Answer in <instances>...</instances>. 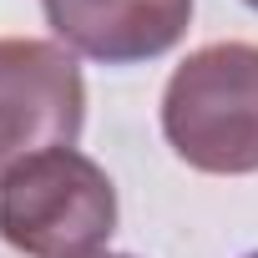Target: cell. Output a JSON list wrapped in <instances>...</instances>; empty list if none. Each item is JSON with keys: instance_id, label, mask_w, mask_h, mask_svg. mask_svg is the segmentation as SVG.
<instances>
[{"instance_id": "1", "label": "cell", "mask_w": 258, "mask_h": 258, "mask_svg": "<svg viewBox=\"0 0 258 258\" xmlns=\"http://www.w3.org/2000/svg\"><path fill=\"white\" fill-rule=\"evenodd\" d=\"M167 147L213 177L258 172V46L218 41L192 51L162 91Z\"/></svg>"}, {"instance_id": "2", "label": "cell", "mask_w": 258, "mask_h": 258, "mask_svg": "<svg viewBox=\"0 0 258 258\" xmlns=\"http://www.w3.org/2000/svg\"><path fill=\"white\" fill-rule=\"evenodd\" d=\"M116 233V187L76 147L41 152L0 182V238L26 258H96Z\"/></svg>"}, {"instance_id": "3", "label": "cell", "mask_w": 258, "mask_h": 258, "mask_svg": "<svg viewBox=\"0 0 258 258\" xmlns=\"http://www.w3.org/2000/svg\"><path fill=\"white\" fill-rule=\"evenodd\" d=\"M86 121V81L61 41H0V182L21 162L76 147Z\"/></svg>"}, {"instance_id": "4", "label": "cell", "mask_w": 258, "mask_h": 258, "mask_svg": "<svg viewBox=\"0 0 258 258\" xmlns=\"http://www.w3.org/2000/svg\"><path fill=\"white\" fill-rule=\"evenodd\" d=\"M46 26L71 56L137 66L167 56L192 21V0H41Z\"/></svg>"}, {"instance_id": "5", "label": "cell", "mask_w": 258, "mask_h": 258, "mask_svg": "<svg viewBox=\"0 0 258 258\" xmlns=\"http://www.w3.org/2000/svg\"><path fill=\"white\" fill-rule=\"evenodd\" d=\"M96 258H126V253H96Z\"/></svg>"}, {"instance_id": "6", "label": "cell", "mask_w": 258, "mask_h": 258, "mask_svg": "<svg viewBox=\"0 0 258 258\" xmlns=\"http://www.w3.org/2000/svg\"><path fill=\"white\" fill-rule=\"evenodd\" d=\"M243 6H248V11H258V0H243Z\"/></svg>"}, {"instance_id": "7", "label": "cell", "mask_w": 258, "mask_h": 258, "mask_svg": "<svg viewBox=\"0 0 258 258\" xmlns=\"http://www.w3.org/2000/svg\"><path fill=\"white\" fill-rule=\"evenodd\" d=\"M248 258H258V253H248Z\"/></svg>"}]
</instances>
